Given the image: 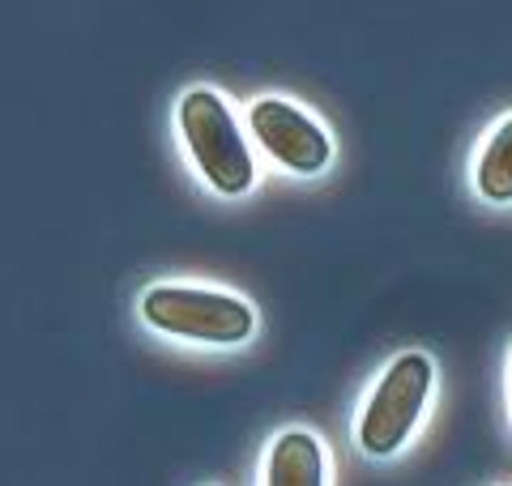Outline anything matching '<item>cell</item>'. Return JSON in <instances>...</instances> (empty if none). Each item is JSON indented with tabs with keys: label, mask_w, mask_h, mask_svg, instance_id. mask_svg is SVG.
I'll use <instances>...</instances> for the list:
<instances>
[{
	"label": "cell",
	"mask_w": 512,
	"mask_h": 486,
	"mask_svg": "<svg viewBox=\"0 0 512 486\" xmlns=\"http://www.w3.org/2000/svg\"><path fill=\"white\" fill-rule=\"evenodd\" d=\"M141 320L167 337L201 346H244L256 333L252 307L210 286H150L141 295Z\"/></svg>",
	"instance_id": "cell-1"
},
{
	"label": "cell",
	"mask_w": 512,
	"mask_h": 486,
	"mask_svg": "<svg viewBox=\"0 0 512 486\" xmlns=\"http://www.w3.org/2000/svg\"><path fill=\"white\" fill-rule=\"evenodd\" d=\"M431 384H436V367L427 354H397L376 380V393L367 397V410L359 418V448L367 457H393L397 448L410 440L427 410Z\"/></svg>",
	"instance_id": "cell-3"
},
{
	"label": "cell",
	"mask_w": 512,
	"mask_h": 486,
	"mask_svg": "<svg viewBox=\"0 0 512 486\" xmlns=\"http://www.w3.org/2000/svg\"><path fill=\"white\" fill-rule=\"evenodd\" d=\"M180 137L205 184L222 197H244L256 184V162L227 99L218 90H188L180 99Z\"/></svg>",
	"instance_id": "cell-2"
},
{
	"label": "cell",
	"mask_w": 512,
	"mask_h": 486,
	"mask_svg": "<svg viewBox=\"0 0 512 486\" xmlns=\"http://www.w3.org/2000/svg\"><path fill=\"white\" fill-rule=\"evenodd\" d=\"M265 486H325V448L312 431H282L269 444Z\"/></svg>",
	"instance_id": "cell-5"
},
{
	"label": "cell",
	"mask_w": 512,
	"mask_h": 486,
	"mask_svg": "<svg viewBox=\"0 0 512 486\" xmlns=\"http://www.w3.org/2000/svg\"><path fill=\"white\" fill-rule=\"evenodd\" d=\"M248 128L256 145L278 162V167L295 171V175H316L329 167L333 158V141L320 128V120H312L303 107L286 103V99H256L248 107Z\"/></svg>",
	"instance_id": "cell-4"
},
{
	"label": "cell",
	"mask_w": 512,
	"mask_h": 486,
	"mask_svg": "<svg viewBox=\"0 0 512 486\" xmlns=\"http://www.w3.org/2000/svg\"><path fill=\"white\" fill-rule=\"evenodd\" d=\"M474 184L495 205L512 201V116L487 137L483 154H478V167H474Z\"/></svg>",
	"instance_id": "cell-6"
}]
</instances>
